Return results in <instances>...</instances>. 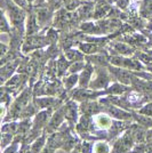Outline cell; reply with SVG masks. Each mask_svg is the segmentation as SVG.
<instances>
[{"instance_id":"e0dca14e","label":"cell","mask_w":152,"mask_h":153,"mask_svg":"<svg viewBox=\"0 0 152 153\" xmlns=\"http://www.w3.org/2000/svg\"><path fill=\"white\" fill-rule=\"evenodd\" d=\"M83 153H92V146L87 143H85L83 145Z\"/></svg>"},{"instance_id":"8992f818","label":"cell","mask_w":152,"mask_h":153,"mask_svg":"<svg viewBox=\"0 0 152 153\" xmlns=\"http://www.w3.org/2000/svg\"><path fill=\"white\" fill-rule=\"evenodd\" d=\"M49 118V111H46V112H40L38 115H37V118H36V122H34V125L36 126H42L45 122L47 121V119Z\"/></svg>"},{"instance_id":"ffe728a7","label":"cell","mask_w":152,"mask_h":153,"mask_svg":"<svg viewBox=\"0 0 152 153\" xmlns=\"http://www.w3.org/2000/svg\"><path fill=\"white\" fill-rule=\"evenodd\" d=\"M5 112H6V110H5V105L2 104V105H1V115H2V118H4V117H5V114H6Z\"/></svg>"},{"instance_id":"3957f363","label":"cell","mask_w":152,"mask_h":153,"mask_svg":"<svg viewBox=\"0 0 152 153\" xmlns=\"http://www.w3.org/2000/svg\"><path fill=\"white\" fill-rule=\"evenodd\" d=\"M96 126L100 129H109L112 126V120L107 114H98L95 117Z\"/></svg>"},{"instance_id":"d6986e66","label":"cell","mask_w":152,"mask_h":153,"mask_svg":"<svg viewBox=\"0 0 152 153\" xmlns=\"http://www.w3.org/2000/svg\"><path fill=\"white\" fill-rule=\"evenodd\" d=\"M146 140L149 142H152V129H150L148 133H146Z\"/></svg>"},{"instance_id":"7c38bea8","label":"cell","mask_w":152,"mask_h":153,"mask_svg":"<svg viewBox=\"0 0 152 153\" xmlns=\"http://www.w3.org/2000/svg\"><path fill=\"white\" fill-rule=\"evenodd\" d=\"M10 140H12V135L9 134V133H8V134L4 133V134H2V142H1V146H2V149L6 147L7 144L10 143Z\"/></svg>"},{"instance_id":"8fae6325","label":"cell","mask_w":152,"mask_h":153,"mask_svg":"<svg viewBox=\"0 0 152 153\" xmlns=\"http://www.w3.org/2000/svg\"><path fill=\"white\" fill-rule=\"evenodd\" d=\"M139 113L143 115H148V117H152V103L148 104L145 106H143V108L139 110Z\"/></svg>"},{"instance_id":"6da1fadb","label":"cell","mask_w":152,"mask_h":153,"mask_svg":"<svg viewBox=\"0 0 152 153\" xmlns=\"http://www.w3.org/2000/svg\"><path fill=\"white\" fill-rule=\"evenodd\" d=\"M105 110L109 112V114L114 117V118H117V119H120V120H128V119H130V114L119 108H115V106H112V105H107Z\"/></svg>"},{"instance_id":"277c9868","label":"cell","mask_w":152,"mask_h":153,"mask_svg":"<svg viewBox=\"0 0 152 153\" xmlns=\"http://www.w3.org/2000/svg\"><path fill=\"white\" fill-rule=\"evenodd\" d=\"M65 118H68L70 120H76L77 108L75 105H72V103H70V105L65 108Z\"/></svg>"},{"instance_id":"7a4b0ae2","label":"cell","mask_w":152,"mask_h":153,"mask_svg":"<svg viewBox=\"0 0 152 153\" xmlns=\"http://www.w3.org/2000/svg\"><path fill=\"white\" fill-rule=\"evenodd\" d=\"M64 117H65V108L58 110L56 113L51 117V121H49V125H48V128H49V129H56V128L62 123Z\"/></svg>"},{"instance_id":"4fadbf2b","label":"cell","mask_w":152,"mask_h":153,"mask_svg":"<svg viewBox=\"0 0 152 153\" xmlns=\"http://www.w3.org/2000/svg\"><path fill=\"white\" fill-rule=\"evenodd\" d=\"M109 91H110V93H112V94L118 95V94H121L122 91H125V88H124V87H121V86H119V85H114L113 88H111Z\"/></svg>"},{"instance_id":"30bf717a","label":"cell","mask_w":152,"mask_h":153,"mask_svg":"<svg viewBox=\"0 0 152 153\" xmlns=\"http://www.w3.org/2000/svg\"><path fill=\"white\" fill-rule=\"evenodd\" d=\"M54 102H55V101H54L53 98H41V100L36 101V103H38V105L40 108H47V106L51 105Z\"/></svg>"},{"instance_id":"5bb4252c","label":"cell","mask_w":152,"mask_h":153,"mask_svg":"<svg viewBox=\"0 0 152 153\" xmlns=\"http://www.w3.org/2000/svg\"><path fill=\"white\" fill-rule=\"evenodd\" d=\"M88 80H89V72H83V74H81V79H80L81 86H86L88 83Z\"/></svg>"},{"instance_id":"52a82bcc","label":"cell","mask_w":152,"mask_h":153,"mask_svg":"<svg viewBox=\"0 0 152 153\" xmlns=\"http://www.w3.org/2000/svg\"><path fill=\"white\" fill-rule=\"evenodd\" d=\"M45 144V137L42 136V137H40V138H38V140H36L33 144H32L31 146V150H32V153H38L41 151V149H42V146H44Z\"/></svg>"},{"instance_id":"ba28073f","label":"cell","mask_w":152,"mask_h":153,"mask_svg":"<svg viewBox=\"0 0 152 153\" xmlns=\"http://www.w3.org/2000/svg\"><path fill=\"white\" fill-rule=\"evenodd\" d=\"M98 110V106L96 103H87L83 104V112L85 113H94Z\"/></svg>"},{"instance_id":"5b68a950","label":"cell","mask_w":152,"mask_h":153,"mask_svg":"<svg viewBox=\"0 0 152 153\" xmlns=\"http://www.w3.org/2000/svg\"><path fill=\"white\" fill-rule=\"evenodd\" d=\"M95 153H110V147L105 142H97L94 146Z\"/></svg>"},{"instance_id":"2e32d148","label":"cell","mask_w":152,"mask_h":153,"mask_svg":"<svg viewBox=\"0 0 152 153\" xmlns=\"http://www.w3.org/2000/svg\"><path fill=\"white\" fill-rule=\"evenodd\" d=\"M76 81H77V76H73V78H70V80L68 81V83H66V87H68V88H71V87L76 83Z\"/></svg>"},{"instance_id":"44dd1931","label":"cell","mask_w":152,"mask_h":153,"mask_svg":"<svg viewBox=\"0 0 152 153\" xmlns=\"http://www.w3.org/2000/svg\"><path fill=\"white\" fill-rule=\"evenodd\" d=\"M75 153H77V152H75Z\"/></svg>"},{"instance_id":"9c48e42d","label":"cell","mask_w":152,"mask_h":153,"mask_svg":"<svg viewBox=\"0 0 152 153\" xmlns=\"http://www.w3.org/2000/svg\"><path fill=\"white\" fill-rule=\"evenodd\" d=\"M89 121H90L89 117H87V115H83V117H81V119H80V123H79V130L85 131V130L88 128Z\"/></svg>"},{"instance_id":"9a60e30c","label":"cell","mask_w":152,"mask_h":153,"mask_svg":"<svg viewBox=\"0 0 152 153\" xmlns=\"http://www.w3.org/2000/svg\"><path fill=\"white\" fill-rule=\"evenodd\" d=\"M137 100H139V94H136V93H132L130 95L128 96V102H137Z\"/></svg>"},{"instance_id":"ac0fdd59","label":"cell","mask_w":152,"mask_h":153,"mask_svg":"<svg viewBox=\"0 0 152 153\" xmlns=\"http://www.w3.org/2000/svg\"><path fill=\"white\" fill-rule=\"evenodd\" d=\"M5 153H16V147L15 146H12V147H8Z\"/></svg>"}]
</instances>
